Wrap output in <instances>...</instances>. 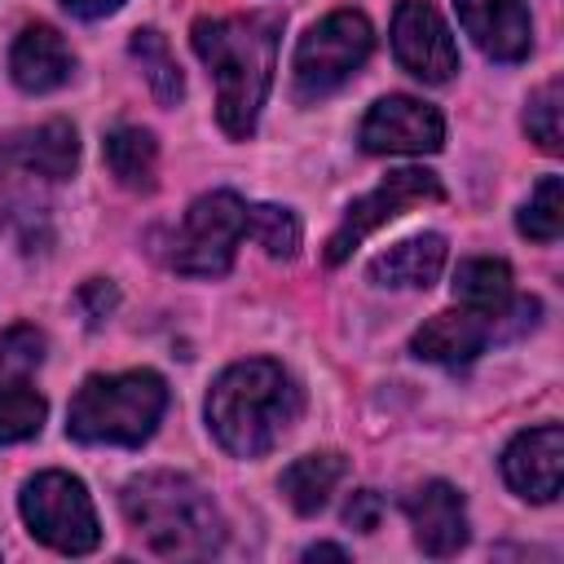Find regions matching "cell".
<instances>
[{
	"label": "cell",
	"instance_id": "6da1fadb",
	"mask_svg": "<svg viewBox=\"0 0 564 564\" xmlns=\"http://www.w3.org/2000/svg\"><path fill=\"white\" fill-rule=\"evenodd\" d=\"M282 13H234V18H198L189 40L194 53L216 75V119L234 141L256 132L260 106L269 97L278 70V35Z\"/></svg>",
	"mask_w": 564,
	"mask_h": 564
},
{
	"label": "cell",
	"instance_id": "7a4b0ae2",
	"mask_svg": "<svg viewBox=\"0 0 564 564\" xmlns=\"http://www.w3.org/2000/svg\"><path fill=\"white\" fill-rule=\"evenodd\" d=\"M304 410L300 383L269 357L234 361L207 392V427L234 458L269 454Z\"/></svg>",
	"mask_w": 564,
	"mask_h": 564
},
{
	"label": "cell",
	"instance_id": "3957f363",
	"mask_svg": "<svg viewBox=\"0 0 564 564\" xmlns=\"http://www.w3.org/2000/svg\"><path fill=\"white\" fill-rule=\"evenodd\" d=\"M137 538L163 560H207L225 542V516L212 494L181 471H141L119 489Z\"/></svg>",
	"mask_w": 564,
	"mask_h": 564
},
{
	"label": "cell",
	"instance_id": "277c9868",
	"mask_svg": "<svg viewBox=\"0 0 564 564\" xmlns=\"http://www.w3.org/2000/svg\"><path fill=\"white\" fill-rule=\"evenodd\" d=\"M167 410V383L154 370L88 375L66 410V436L84 445H145Z\"/></svg>",
	"mask_w": 564,
	"mask_h": 564
},
{
	"label": "cell",
	"instance_id": "5b68a950",
	"mask_svg": "<svg viewBox=\"0 0 564 564\" xmlns=\"http://www.w3.org/2000/svg\"><path fill=\"white\" fill-rule=\"evenodd\" d=\"M242 234H247V203L234 189H212L189 203V212L176 229L154 234V256L172 273L220 278V273H229Z\"/></svg>",
	"mask_w": 564,
	"mask_h": 564
},
{
	"label": "cell",
	"instance_id": "8992f818",
	"mask_svg": "<svg viewBox=\"0 0 564 564\" xmlns=\"http://www.w3.org/2000/svg\"><path fill=\"white\" fill-rule=\"evenodd\" d=\"M370 48H375V26L357 9H335L322 22H313L300 35L295 62H291L295 101L330 97L348 75H357V66L370 57Z\"/></svg>",
	"mask_w": 564,
	"mask_h": 564
},
{
	"label": "cell",
	"instance_id": "52a82bcc",
	"mask_svg": "<svg viewBox=\"0 0 564 564\" xmlns=\"http://www.w3.org/2000/svg\"><path fill=\"white\" fill-rule=\"evenodd\" d=\"M18 511L35 542H44L57 555H88L101 542V524L93 511V498L79 476L70 471H40L22 485Z\"/></svg>",
	"mask_w": 564,
	"mask_h": 564
},
{
	"label": "cell",
	"instance_id": "ba28073f",
	"mask_svg": "<svg viewBox=\"0 0 564 564\" xmlns=\"http://www.w3.org/2000/svg\"><path fill=\"white\" fill-rule=\"evenodd\" d=\"M441 198H445V185H441L436 172H427V167L388 172L370 194H361V198L344 212L339 229L326 238V264H330V269L344 264L379 225L397 220L401 212H410V207H419V203H441Z\"/></svg>",
	"mask_w": 564,
	"mask_h": 564
},
{
	"label": "cell",
	"instance_id": "9c48e42d",
	"mask_svg": "<svg viewBox=\"0 0 564 564\" xmlns=\"http://www.w3.org/2000/svg\"><path fill=\"white\" fill-rule=\"evenodd\" d=\"M357 137L366 154H436L445 145V119L419 97L388 93L366 110Z\"/></svg>",
	"mask_w": 564,
	"mask_h": 564
},
{
	"label": "cell",
	"instance_id": "30bf717a",
	"mask_svg": "<svg viewBox=\"0 0 564 564\" xmlns=\"http://www.w3.org/2000/svg\"><path fill=\"white\" fill-rule=\"evenodd\" d=\"M392 53L401 70H410L423 84H445L458 70V44L445 26V18L427 0H401L392 13Z\"/></svg>",
	"mask_w": 564,
	"mask_h": 564
},
{
	"label": "cell",
	"instance_id": "8fae6325",
	"mask_svg": "<svg viewBox=\"0 0 564 564\" xmlns=\"http://www.w3.org/2000/svg\"><path fill=\"white\" fill-rule=\"evenodd\" d=\"M502 480L529 502H551L564 480V427L542 423L520 432L502 449Z\"/></svg>",
	"mask_w": 564,
	"mask_h": 564
},
{
	"label": "cell",
	"instance_id": "7c38bea8",
	"mask_svg": "<svg viewBox=\"0 0 564 564\" xmlns=\"http://www.w3.org/2000/svg\"><path fill=\"white\" fill-rule=\"evenodd\" d=\"M79 163V137L66 119H48L0 141V167L22 172L31 181H66Z\"/></svg>",
	"mask_w": 564,
	"mask_h": 564
},
{
	"label": "cell",
	"instance_id": "4fadbf2b",
	"mask_svg": "<svg viewBox=\"0 0 564 564\" xmlns=\"http://www.w3.org/2000/svg\"><path fill=\"white\" fill-rule=\"evenodd\" d=\"M405 516L414 524V542L423 555H458L467 546V507L463 494L449 480H427L414 494H405Z\"/></svg>",
	"mask_w": 564,
	"mask_h": 564
},
{
	"label": "cell",
	"instance_id": "5bb4252c",
	"mask_svg": "<svg viewBox=\"0 0 564 564\" xmlns=\"http://www.w3.org/2000/svg\"><path fill=\"white\" fill-rule=\"evenodd\" d=\"M463 31L494 62H520L533 48V22L524 0H454Z\"/></svg>",
	"mask_w": 564,
	"mask_h": 564
},
{
	"label": "cell",
	"instance_id": "9a60e30c",
	"mask_svg": "<svg viewBox=\"0 0 564 564\" xmlns=\"http://www.w3.org/2000/svg\"><path fill=\"white\" fill-rule=\"evenodd\" d=\"M498 339V322L494 317H480L471 308H445L436 317H427L414 339H410V352L419 361H436V366H467L485 352V344Z\"/></svg>",
	"mask_w": 564,
	"mask_h": 564
},
{
	"label": "cell",
	"instance_id": "2e32d148",
	"mask_svg": "<svg viewBox=\"0 0 564 564\" xmlns=\"http://www.w3.org/2000/svg\"><path fill=\"white\" fill-rule=\"evenodd\" d=\"M70 70H75V53L48 22H31L18 31L9 48V75L22 93H53L70 79Z\"/></svg>",
	"mask_w": 564,
	"mask_h": 564
},
{
	"label": "cell",
	"instance_id": "e0dca14e",
	"mask_svg": "<svg viewBox=\"0 0 564 564\" xmlns=\"http://www.w3.org/2000/svg\"><path fill=\"white\" fill-rule=\"evenodd\" d=\"M445 256H449V247L441 234H414V238L379 251L366 273L379 286H432L445 269Z\"/></svg>",
	"mask_w": 564,
	"mask_h": 564
},
{
	"label": "cell",
	"instance_id": "ac0fdd59",
	"mask_svg": "<svg viewBox=\"0 0 564 564\" xmlns=\"http://www.w3.org/2000/svg\"><path fill=\"white\" fill-rule=\"evenodd\" d=\"M101 154H106L110 176L123 189H137V194H150L154 189V176H159V141H154L150 128H137V123L115 128L101 141Z\"/></svg>",
	"mask_w": 564,
	"mask_h": 564
},
{
	"label": "cell",
	"instance_id": "d6986e66",
	"mask_svg": "<svg viewBox=\"0 0 564 564\" xmlns=\"http://www.w3.org/2000/svg\"><path fill=\"white\" fill-rule=\"evenodd\" d=\"M344 471H348V463H344V454H335V449L304 454V458H295V463L282 471V498L291 502V511L317 516V511L330 502V494H335V485L344 480Z\"/></svg>",
	"mask_w": 564,
	"mask_h": 564
},
{
	"label": "cell",
	"instance_id": "ffe728a7",
	"mask_svg": "<svg viewBox=\"0 0 564 564\" xmlns=\"http://www.w3.org/2000/svg\"><path fill=\"white\" fill-rule=\"evenodd\" d=\"M454 300L480 317H502L516 300V286H511V269L502 260H489V256H476V260H463L454 269Z\"/></svg>",
	"mask_w": 564,
	"mask_h": 564
},
{
	"label": "cell",
	"instance_id": "44dd1931",
	"mask_svg": "<svg viewBox=\"0 0 564 564\" xmlns=\"http://www.w3.org/2000/svg\"><path fill=\"white\" fill-rule=\"evenodd\" d=\"M128 53L137 57V66H141V75H145V84H150V93H154L159 106H176V101L185 97V75H181V66H176L167 40H163L154 26L132 31Z\"/></svg>",
	"mask_w": 564,
	"mask_h": 564
},
{
	"label": "cell",
	"instance_id": "7402d4cb",
	"mask_svg": "<svg viewBox=\"0 0 564 564\" xmlns=\"http://www.w3.org/2000/svg\"><path fill=\"white\" fill-rule=\"evenodd\" d=\"M44 414H48V401L35 388H26L22 379H0V445L40 436Z\"/></svg>",
	"mask_w": 564,
	"mask_h": 564
},
{
	"label": "cell",
	"instance_id": "603a6c76",
	"mask_svg": "<svg viewBox=\"0 0 564 564\" xmlns=\"http://www.w3.org/2000/svg\"><path fill=\"white\" fill-rule=\"evenodd\" d=\"M520 234L533 238V242H555L560 229H564V181L560 176H542L529 194V203L520 207L516 216Z\"/></svg>",
	"mask_w": 564,
	"mask_h": 564
},
{
	"label": "cell",
	"instance_id": "cb8c5ba5",
	"mask_svg": "<svg viewBox=\"0 0 564 564\" xmlns=\"http://www.w3.org/2000/svg\"><path fill=\"white\" fill-rule=\"evenodd\" d=\"M247 234L273 256V260H291L300 251V220L291 207L278 203H256L247 207Z\"/></svg>",
	"mask_w": 564,
	"mask_h": 564
},
{
	"label": "cell",
	"instance_id": "d4e9b609",
	"mask_svg": "<svg viewBox=\"0 0 564 564\" xmlns=\"http://www.w3.org/2000/svg\"><path fill=\"white\" fill-rule=\"evenodd\" d=\"M560 97H564L560 79H546V84L529 97V106H524V132H529L546 154H560V150H564V132H560Z\"/></svg>",
	"mask_w": 564,
	"mask_h": 564
},
{
	"label": "cell",
	"instance_id": "484cf974",
	"mask_svg": "<svg viewBox=\"0 0 564 564\" xmlns=\"http://www.w3.org/2000/svg\"><path fill=\"white\" fill-rule=\"evenodd\" d=\"M44 361V335L31 326H9L0 335V379H22L26 370H35Z\"/></svg>",
	"mask_w": 564,
	"mask_h": 564
},
{
	"label": "cell",
	"instance_id": "4316f807",
	"mask_svg": "<svg viewBox=\"0 0 564 564\" xmlns=\"http://www.w3.org/2000/svg\"><path fill=\"white\" fill-rule=\"evenodd\" d=\"M379 516H383V498H379L375 489H357V494L344 502V524H352V529H361V533L379 529Z\"/></svg>",
	"mask_w": 564,
	"mask_h": 564
},
{
	"label": "cell",
	"instance_id": "83f0119b",
	"mask_svg": "<svg viewBox=\"0 0 564 564\" xmlns=\"http://www.w3.org/2000/svg\"><path fill=\"white\" fill-rule=\"evenodd\" d=\"M115 286L106 282V278H93V282H84V291H79V304H84V313H88V322L93 326H101V317L115 308Z\"/></svg>",
	"mask_w": 564,
	"mask_h": 564
},
{
	"label": "cell",
	"instance_id": "f1b7e54d",
	"mask_svg": "<svg viewBox=\"0 0 564 564\" xmlns=\"http://www.w3.org/2000/svg\"><path fill=\"white\" fill-rule=\"evenodd\" d=\"M128 0H62V9L66 13H75V18H110V13H119Z\"/></svg>",
	"mask_w": 564,
	"mask_h": 564
},
{
	"label": "cell",
	"instance_id": "f546056e",
	"mask_svg": "<svg viewBox=\"0 0 564 564\" xmlns=\"http://www.w3.org/2000/svg\"><path fill=\"white\" fill-rule=\"evenodd\" d=\"M304 560H348V551H344V546H335V542H317V546H308V551H304Z\"/></svg>",
	"mask_w": 564,
	"mask_h": 564
}]
</instances>
